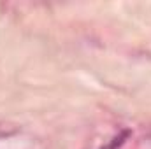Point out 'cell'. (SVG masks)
Listing matches in <instances>:
<instances>
[{
  "mask_svg": "<svg viewBox=\"0 0 151 149\" xmlns=\"http://www.w3.org/2000/svg\"><path fill=\"white\" fill-rule=\"evenodd\" d=\"M130 137V130H123L119 135H116V137H113V140L106 146V148H102V149H118V148H121L123 144H125V140Z\"/></svg>",
  "mask_w": 151,
  "mask_h": 149,
  "instance_id": "6da1fadb",
  "label": "cell"
},
{
  "mask_svg": "<svg viewBox=\"0 0 151 149\" xmlns=\"http://www.w3.org/2000/svg\"><path fill=\"white\" fill-rule=\"evenodd\" d=\"M18 133V126L14 125H7V123H0V139H5V137H11Z\"/></svg>",
  "mask_w": 151,
  "mask_h": 149,
  "instance_id": "7a4b0ae2",
  "label": "cell"
}]
</instances>
